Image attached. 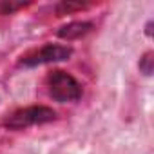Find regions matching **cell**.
I'll list each match as a JSON object with an SVG mask.
<instances>
[{
	"mask_svg": "<svg viewBox=\"0 0 154 154\" xmlns=\"http://www.w3.org/2000/svg\"><path fill=\"white\" fill-rule=\"evenodd\" d=\"M47 91L54 102L67 103V102H78L82 98V85L72 74L54 69L47 74Z\"/></svg>",
	"mask_w": 154,
	"mask_h": 154,
	"instance_id": "1",
	"label": "cell"
},
{
	"mask_svg": "<svg viewBox=\"0 0 154 154\" xmlns=\"http://www.w3.org/2000/svg\"><path fill=\"white\" fill-rule=\"evenodd\" d=\"M56 120V112L47 105H31L15 111L4 120V127L9 131H22L33 125H42Z\"/></svg>",
	"mask_w": 154,
	"mask_h": 154,
	"instance_id": "2",
	"label": "cell"
},
{
	"mask_svg": "<svg viewBox=\"0 0 154 154\" xmlns=\"http://www.w3.org/2000/svg\"><path fill=\"white\" fill-rule=\"evenodd\" d=\"M72 54V49L63 44H45L44 47L22 56L20 65L24 67H36V65H45V63H54V62H63L69 60Z\"/></svg>",
	"mask_w": 154,
	"mask_h": 154,
	"instance_id": "3",
	"label": "cell"
},
{
	"mask_svg": "<svg viewBox=\"0 0 154 154\" xmlns=\"http://www.w3.org/2000/svg\"><path fill=\"white\" fill-rule=\"evenodd\" d=\"M93 31V24L91 22H71L67 26H62L56 35L63 40H78L85 35H89Z\"/></svg>",
	"mask_w": 154,
	"mask_h": 154,
	"instance_id": "4",
	"label": "cell"
},
{
	"mask_svg": "<svg viewBox=\"0 0 154 154\" xmlns=\"http://www.w3.org/2000/svg\"><path fill=\"white\" fill-rule=\"evenodd\" d=\"M138 67H140V72H143L145 76H150L152 71H154V53H152V51H147V53L140 58Z\"/></svg>",
	"mask_w": 154,
	"mask_h": 154,
	"instance_id": "5",
	"label": "cell"
},
{
	"mask_svg": "<svg viewBox=\"0 0 154 154\" xmlns=\"http://www.w3.org/2000/svg\"><path fill=\"white\" fill-rule=\"evenodd\" d=\"M84 8H85V4H82V2H60V4H56L54 9H56V15L62 17V15H71L74 11H80Z\"/></svg>",
	"mask_w": 154,
	"mask_h": 154,
	"instance_id": "6",
	"label": "cell"
},
{
	"mask_svg": "<svg viewBox=\"0 0 154 154\" xmlns=\"http://www.w3.org/2000/svg\"><path fill=\"white\" fill-rule=\"evenodd\" d=\"M26 6H29V4H24V2H2L0 4V13L2 15H11L17 9H22Z\"/></svg>",
	"mask_w": 154,
	"mask_h": 154,
	"instance_id": "7",
	"label": "cell"
},
{
	"mask_svg": "<svg viewBox=\"0 0 154 154\" xmlns=\"http://www.w3.org/2000/svg\"><path fill=\"white\" fill-rule=\"evenodd\" d=\"M150 27H152V22H149V24H147V27H145V33H147V36H150V35H152V29H150Z\"/></svg>",
	"mask_w": 154,
	"mask_h": 154,
	"instance_id": "8",
	"label": "cell"
}]
</instances>
